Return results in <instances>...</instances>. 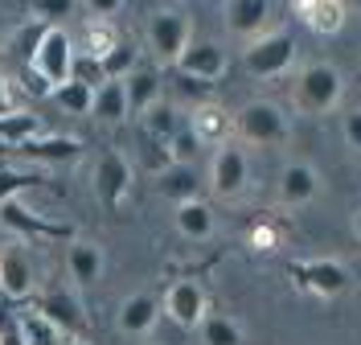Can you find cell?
Listing matches in <instances>:
<instances>
[{"label":"cell","instance_id":"1","mask_svg":"<svg viewBox=\"0 0 361 345\" xmlns=\"http://www.w3.org/2000/svg\"><path fill=\"white\" fill-rule=\"evenodd\" d=\"M295 107L304 115H329L345 95V78L333 62H308L295 74Z\"/></svg>","mask_w":361,"mask_h":345},{"label":"cell","instance_id":"2","mask_svg":"<svg viewBox=\"0 0 361 345\" xmlns=\"http://www.w3.org/2000/svg\"><path fill=\"white\" fill-rule=\"evenodd\" d=\"M234 132L243 144H255V148H275L292 136V123H288V111L271 99H250L243 111L234 115Z\"/></svg>","mask_w":361,"mask_h":345},{"label":"cell","instance_id":"3","mask_svg":"<svg viewBox=\"0 0 361 345\" xmlns=\"http://www.w3.org/2000/svg\"><path fill=\"white\" fill-rule=\"evenodd\" d=\"M250 185V157L247 148H238L234 140H226L222 148H214L209 161V189L218 202H238Z\"/></svg>","mask_w":361,"mask_h":345},{"label":"cell","instance_id":"4","mask_svg":"<svg viewBox=\"0 0 361 345\" xmlns=\"http://www.w3.org/2000/svg\"><path fill=\"white\" fill-rule=\"evenodd\" d=\"M292 62H295V42H292V33H283V29L263 33V37L247 42V49H243V66L255 78H279V74L292 70Z\"/></svg>","mask_w":361,"mask_h":345},{"label":"cell","instance_id":"5","mask_svg":"<svg viewBox=\"0 0 361 345\" xmlns=\"http://www.w3.org/2000/svg\"><path fill=\"white\" fill-rule=\"evenodd\" d=\"M189 42H193V25H189V17L180 8H160V13H152V21H148V49L157 54V62H169L173 66Z\"/></svg>","mask_w":361,"mask_h":345},{"label":"cell","instance_id":"6","mask_svg":"<svg viewBox=\"0 0 361 345\" xmlns=\"http://www.w3.org/2000/svg\"><path fill=\"white\" fill-rule=\"evenodd\" d=\"M74 42H70V33L62 29V25H45L42 42H37V49H33V70L42 74L45 83H66L70 78V66H74Z\"/></svg>","mask_w":361,"mask_h":345},{"label":"cell","instance_id":"7","mask_svg":"<svg viewBox=\"0 0 361 345\" xmlns=\"http://www.w3.org/2000/svg\"><path fill=\"white\" fill-rule=\"evenodd\" d=\"M160 313L180 329H197L209 313V296L197 279H177V284H169V292L160 300Z\"/></svg>","mask_w":361,"mask_h":345},{"label":"cell","instance_id":"8","mask_svg":"<svg viewBox=\"0 0 361 345\" xmlns=\"http://www.w3.org/2000/svg\"><path fill=\"white\" fill-rule=\"evenodd\" d=\"M292 276L304 292L333 300L341 292H349V267L337 259H308V263H292Z\"/></svg>","mask_w":361,"mask_h":345},{"label":"cell","instance_id":"9","mask_svg":"<svg viewBox=\"0 0 361 345\" xmlns=\"http://www.w3.org/2000/svg\"><path fill=\"white\" fill-rule=\"evenodd\" d=\"M0 230H8V234H17V238H74V230L70 226H54V222H42L37 218V210H29L21 198H8V202H0Z\"/></svg>","mask_w":361,"mask_h":345},{"label":"cell","instance_id":"10","mask_svg":"<svg viewBox=\"0 0 361 345\" xmlns=\"http://www.w3.org/2000/svg\"><path fill=\"white\" fill-rule=\"evenodd\" d=\"M132 189V161L123 152H103L94 164V193L107 210H119Z\"/></svg>","mask_w":361,"mask_h":345},{"label":"cell","instance_id":"11","mask_svg":"<svg viewBox=\"0 0 361 345\" xmlns=\"http://www.w3.org/2000/svg\"><path fill=\"white\" fill-rule=\"evenodd\" d=\"M177 74H189V78H202V83H214L226 74V49L218 42H189L180 49V58L173 62Z\"/></svg>","mask_w":361,"mask_h":345},{"label":"cell","instance_id":"12","mask_svg":"<svg viewBox=\"0 0 361 345\" xmlns=\"http://www.w3.org/2000/svg\"><path fill=\"white\" fill-rule=\"evenodd\" d=\"M271 0H226V29L243 42H255L267 33Z\"/></svg>","mask_w":361,"mask_h":345},{"label":"cell","instance_id":"13","mask_svg":"<svg viewBox=\"0 0 361 345\" xmlns=\"http://www.w3.org/2000/svg\"><path fill=\"white\" fill-rule=\"evenodd\" d=\"M160 321V300L152 292H135L119 304V317H115V329L123 337H148Z\"/></svg>","mask_w":361,"mask_h":345},{"label":"cell","instance_id":"14","mask_svg":"<svg viewBox=\"0 0 361 345\" xmlns=\"http://www.w3.org/2000/svg\"><path fill=\"white\" fill-rule=\"evenodd\" d=\"M13 152L33 164H66L82 152V144L74 136H29L21 144H13Z\"/></svg>","mask_w":361,"mask_h":345},{"label":"cell","instance_id":"15","mask_svg":"<svg viewBox=\"0 0 361 345\" xmlns=\"http://www.w3.org/2000/svg\"><path fill=\"white\" fill-rule=\"evenodd\" d=\"M103 267H107V259H103V247H99L94 238H70L66 272H70V279H74L78 288L99 284V279H103Z\"/></svg>","mask_w":361,"mask_h":345},{"label":"cell","instance_id":"16","mask_svg":"<svg viewBox=\"0 0 361 345\" xmlns=\"http://www.w3.org/2000/svg\"><path fill=\"white\" fill-rule=\"evenodd\" d=\"M189 128H193V136L202 140V148H222L230 140V132H234V115L205 99V103H197L189 111Z\"/></svg>","mask_w":361,"mask_h":345},{"label":"cell","instance_id":"17","mask_svg":"<svg viewBox=\"0 0 361 345\" xmlns=\"http://www.w3.org/2000/svg\"><path fill=\"white\" fill-rule=\"evenodd\" d=\"M37 313L49 317L62 333H82V329H87V308H82V300L74 296V292H66V288L45 292V296L37 300Z\"/></svg>","mask_w":361,"mask_h":345},{"label":"cell","instance_id":"18","mask_svg":"<svg viewBox=\"0 0 361 345\" xmlns=\"http://www.w3.org/2000/svg\"><path fill=\"white\" fill-rule=\"evenodd\" d=\"M320 193V173L308 161H288L279 173V202L283 206H308Z\"/></svg>","mask_w":361,"mask_h":345},{"label":"cell","instance_id":"19","mask_svg":"<svg viewBox=\"0 0 361 345\" xmlns=\"http://www.w3.org/2000/svg\"><path fill=\"white\" fill-rule=\"evenodd\" d=\"M0 288L13 300L33 296V263H29L25 247H4L0 251Z\"/></svg>","mask_w":361,"mask_h":345},{"label":"cell","instance_id":"20","mask_svg":"<svg viewBox=\"0 0 361 345\" xmlns=\"http://www.w3.org/2000/svg\"><path fill=\"white\" fill-rule=\"evenodd\" d=\"M157 189H160V198H169L173 206H180V202L202 198V177H197L193 164H164L157 173Z\"/></svg>","mask_w":361,"mask_h":345},{"label":"cell","instance_id":"21","mask_svg":"<svg viewBox=\"0 0 361 345\" xmlns=\"http://www.w3.org/2000/svg\"><path fill=\"white\" fill-rule=\"evenodd\" d=\"M123 95H128V115H144L160 99V70L140 62V66L123 78Z\"/></svg>","mask_w":361,"mask_h":345},{"label":"cell","instance_id":"22","mask_svg":"<svg viewBox=\"0 0 361 345\" xmlns=\"http://www.w3.org/2000/svg\"><path fill=\"white\" fill-rule=\"evenodd\" d=\"M173 222H177V230L189 238V243H205V238L214 234V226H218V218H214L209 202H202V198L180 202V206L173 210Z\"/></svg>","mask_w":361,"mask_h":345},{"label":"cell","instance_id":"23","mask_svg":"<svg viewBox=\"0 0 361 345\" xmlns=\"http://www.w3.org/2000/svg\"><path fill=\"white\" fill-rule=\"evenodd\" d=\"M295 13L304 17V25L312 29V33H341V25H345V4L341 0H295Z\"/></svg>","mask_w":361,"mask_h":345},{"label":"cell","instance_id":"24","mask_svg":"<svg viewBox=\"0 0 361 345\" xmlns=\"http://www.w3.org/2000/svg\"><path fill=\"white\" fill-rule=\"evenodd\" d=\"M94 119L103 123H123L128 119V95H123V78H107L99 91H94V107H90Z\"/></svg>","mask_w":361,"mask_h":345},{"label":"cell","instance_id":"25","mask_svg":"<svg viewBox=\"0 0 361 345\" xmlns=\"http://www.w3.org/2000/svg\"><path fill=\"white\" fill-rule=\"evenodd\" d=\"M180 123H185V115H180L173 103H164V99H157V103L144 111V132H148V140H157V144H169V140L177 136Z\"/></svg>","mask_w":361,"mask_h":345},{"label":"cell","instance_id":"26","mask_svg":"<svg viewBox=\"0 0 361 345\" xmlns=\"http://www.w3.org/2000/svg\"><path fill=\"white\" fill-rule=\"evenodd\" d=\"M197 337L202 345H243V325L234 321V317H226V313H205V321L197 325Z\"/></svg>","mask_w":361,"mask_h":345},{"label":"cell","instance_id":"27","mask_svg":"<svg viewBox=\"0 0 361 345\" xmlns=\"http://www.w3.org/2000/svg\"><path fill=\"white\" fill-rule=\"evenodd\" d=\"M54 103L62 107L66 115H90V107H94V87H87V83H78V78H66V83H58L54 87Z\"/></svg>","mask_w":361,"mask_h":345},{"label":"cell","instance_id":"28","mask_svg":"<svg viewBox=\"0 0 361 345\" xmlns=\"http://www.w3.org/2000/svg\"><path fill=\"white\" fill-rule=\"evenodd\" d=\"M17 329H21V345H66V333L42 313H25Z\"/></svg>","mask_w":361,"mask_h":345},{"label":"cell","instance_id":"29","mask_svg":"<svg viewBox=\"0 0 361 345\" xmlns=\"http://www.w3.org/2000/svg\"><path fill=\"white\" fill-rule=\"evenodd\" d=\"M99 62H103V74H107V78H128V74L140 66V49H135L128 37H119V42H115Z\"/></svg>","mask_w":361,"mask_h":345},{"label":"cell","instance_id":"30","mask_svg":"<svg viewBox=\"0 0 361 345\" xmlns=\"http://www.w3.org/2000/svg\"><path fill=\"white\" fill-rule=\"evenodd\" d=\"M37 132H42V119H37V115H29V111L0 115V136L8 140V148L21 144V140H29V136H37Z\"/></svg>","mask_w":361,"mask_h":345},{"label":"cell","instance_id":"31","mask_svg":"<svg viewBox=\"0 0 361 345\" xmlns=\"http://www.w3.org/2000/svg\"><path fill=\"white\" fill-rule=\"evenodd\" d=\"M164 148H169V161L173 164H193V157L202 152V140L193 136V128H189V119H185V123L177 128V136L169 140Z\"/></svg>","mask_w":361,"mask_h":345},{"label":"cell","instance_id":"32","mask_svg":"<svg viewBox=\"0 0 361 345\" xmlns=\"http://www.w3.org/2000/svg\"><path fill=\"white\" fill-rule=\"evenodd\" d=\"M45 177L42 173H29V169H4L0 173V202H8V198H17L21 189H33V185H42Z\"/></svg>","mask_w":361,"mask_h":345},{"label":"cell","instance_id":"33","mask_svg":"<svg viewBox=\"0 0 361 345\" xmlns=\"http://www.w3.org/2000/svg\"><path fill=\"white\" fill-rule=\"evenodd\" d=\"M70 78H78V83H87V87H103L107 83V74H103V62L99 58H90V54H74V66H70Z\"/></svg>","mask_w":361,"mask_h":345},{"label":"cell","instance_id":"34","mask_svg":"<svg viewBox=\"0 0 361 345\" xmlns=\"http://www.w3.org/2000/svg\"><path fill=\"white\" fill-rule=\"evenodd\" d=\"M115 42H119V37L111 33V25H107V21H90L87 25V49H82V54H90V58H103Z\"/></svg>","mask_w":361,"mask_h":345},{"label":"cell","instance_id":"35","mask_svg":"<svg viewBox=\"0 0 361 345\" xmlns=\"http://www.w3.org/2000/svg\"><path fill=\"white\" fill-rule=\"evenodd\" d=\"M78 0H33V13L42 17V25H62L66 17H74Z\"/></svg>","mask_w":361,"mask_h":345},{"label":"cell","instance_id":"36","mask_svg":"<svg viewBox=\"0 0 361 345\" xmlns=\"http://www.w3.org/2000/svg\"><path fill=\"white\" fill-rule=\"evenodd\" d=\"M341 136H345V144H349L353 152H361V107H353V111L345 115V123H341Z\"/></svg>","mask_w":361,"mask_h":345},{"label":"cell","instance_id":"37","mask_svg":"<svg viewBox=\"0 0 361 345\" xmlns=\"http://www.w3.org/2000/svg\"><path fill=\"white\" fill-rule=\"evenodd\" d=\"M123 8V0H87V13L94 17V21H107L111 13H119Z\"/></svg>","mask_w":361,"mask_h":345},{"label":"cell","instance_id":"38","mask_svg":"<svg viewBox=\"0 0 361 345\" xmlns=\"http://www.w3.org/2000/svg\"><path fill=\"white\" fill-rule=\"evenodd\" d=\"M353 234H357V243H361V206L353 210Z\"/></svg>","mask_w":361,"mask_h":345},{"label":"cell","instance_id":"39","mask_svg":"<svg viewBox=\"0 0 361 345\" xmlns=\"http://www.w3.org/2000/svg\"><path fill=\"white\" fill-rule=\"evenodd\" d=\"M4 37H8V21H4V17H0V42H4Z\"/></svg>","mask_w":361,"mask_h":345},{"label":"cell","instance_id":"40","mask_svg":"<svg viewBox=\"0 0 361 345\" xmlns=\"http://www.w3.org/2000/svg\"><path fill=\"white\" fill-rule=\"evenodd\" d=\"M66 345H90V341H87V337H70Z\"/></svg>","mask_w":361,"mask_h":345},{"label":"cell","instance_id":"41","mask_svg":"<svg viewBox=\"0 0 361 345\" xmlns=\"http://www.w3.org/2000/svg\"><path fill=\"white\" fill-rule=\"evenodd\" d=\"M341 4H345V8H349V4H361V0H341Z\"/></svg>","mask_w":361,"mask_h":345}]
</instances>
